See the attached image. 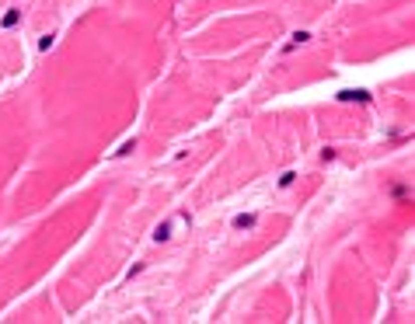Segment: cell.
I'll return each instance as SVG.
<instances>
[{
  "instance_id": "cell-1",
  "label": "cell",
  "mask_w": 415,
  "mask_h": 324,
  "mask_svg": "<svg viewBox=\"0 0 415 324\" xmlns=\"http://www.w3.org/2000/svg\"><path fill=\"white\" fill-rule=\"evenodd\" d=\"M18 21H21V11H18V7H11V11H7V14L0 18V25H4V28H14Z\"/></svg>"
},
{
  "instance_id": "cell-2",
  "label": "cell",
  "mask_w": 415,
  "mask_h": 324,
  "mask_svg": "<svg viewBox=\"0 0 415 324\" xmlns=\"http://www.w3.org/2000/svg\"><path fill=\"white\" fill-rule=\"evenodd\" d=\"M234 227H237V230H251V227H255V216H251V213H241V216H234Z\"/></svg>"
},
{
  "instance_id": "cell-3",
  "label": "cell",
  "mask_w": 415,
  "mask_h": 324,
  "mask_svg": "<svg viewBox=\"0 0 415 324\" xmlns=\"http://www.w3.org/2000/svg\"><path fill=\"white\" fill-rule=\"evenodd\" d=\"M339 98H342V101H370V94H366V91H342Z\"/></svg>"
},
{
  "instance_id": "cell-4",
  "label": "cell",
  "mask_w": 415,
  "mask_h": 324,
  "mask_svg": "<svg viewBox=\"0 0 415 324\" xmlns=\"http://www.w3.org/2000/svg\"><path fill=\"white\" fill-rule=\"evenodd\" d=\"M133 150H136V140H126V143L115 150V157H126V154H133Z\"/></svg>"
},
{
  "instance_id": "cell-5",
  "label": "cell",
  "mask_w": 415,
  "mask_h": 324,
  "mask_svg": "<svg viewBox=\"0 0 415 324\" xmlns=\"http://www.w3.org/2000/svg\"><path fill=\"white\" fill-rule=\"evenodd\" d=\"M168 237H171V230H168V223H164V227H157V230H154V241H168Z\"/></svg>"
},
{
  "instance_id": "cell-6",
  "label": "cell",
  "mask_w": 415,
  "mask_h": 324,
  "mask_svg": "<svg viewBox=\"0 0 415 324\" xmlns=\"http://www.w3.org/2000/svg\"><path fill=\"white\" fill-rule=\"evenodd\" d=\"M49 46H53V35H42V42H39V49H42V53H49Z\"/></svg>"
},
{
  "instance_id": "cell-7",
  "label": "cell",
  "mask_w": 415,
  "mask_h": 324,
  "mask_svg": "<svg viewBox=\"0 0 415 324\" xmlns=\"http://www.w3.org/2000/svg\"><path fill=\"white\" fill-rule=\"evenodd\" d=\"M293 178H297V174H293V171H286V174H283V178H279V185H283V188H286V185H293Z\"/></svg>"
}]
</instances>
